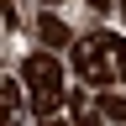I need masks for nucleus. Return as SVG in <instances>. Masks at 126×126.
<instances>
[{
    "label": "nucleus",
    "mask_w": 126,
    "mask_h": 126,
    "mask_svg": "<svg viewBox=\"0 0 126 126\" xmlns=\"http://www.w3.org/2000/svg\"><path fill=\"white\" fill-rule=\"evenodd\" d=\"M21 84H26V100L37 116H53V110L68 100V89H63V68L53 53H26L21 63Z\"/></svg>",
    "instance_id": "f257e3e1"
},
{
    "label": "nucleus",
    "mask_w": 126,
    "mask_h": 126,
    "mask_svg": "<svg viewBox=\"0 0 126 126\" xmlns=\"http://www.w3.org/2000/svg\"><path fill=\"white\" fill-rule=\"evenodd\" d=\"M74 68L84 84H116V58H110V32H94V37L74 42Z\"/></svg>",
    "instance_id": "f03ea898"
},
{
    "label": "nucleus",
    "mask_w": 126,
    "mask_h": 126,
    "mask_svg": "<svg viewBox=\"0 0 126 126\" xmlns=\"http://www.w3.org/2000/svg\"><path fill=\"white\" fill-rule=\"evenodd\" d=\"M37 37H42L47 53H53V47H74V32L63 26V16H53V11H42V16H37Z\"/></svg>",
    "instance_id": "7ed1b4c3"
},
{
    "label": "nucleus",
    "mask_w": 126,
    "mask_h": 126,
    "mask_svg": "<svg viewBox=\"0 0 126 126\" xmlns=\"http://www.w3.org/2000/svg\"><path fill=\"white\" fill-rule=\"evenodd\" d=\"M100 116H105V121H121V126H126V94L105 89V94H100Z\"/></svg>",
    "instance_id": "20e7f679"
},
{
    "label": "nucleus",
    "mask_w": 126,
    "mask_h": 126,
    "mask_svg": "<svg viewBox=\"0 0 126 126\" xmlns=\"http://www.w3.org/2000/svg\"><path fill=\"white\" fill-rule=\"evenodd\" d=\"M0 100H5V126H21V89L0 84Z\"/></svg>",
    "instance_id": "39448f33"
},
{
    "label": "nucleus",
    "mask_w": 126,
    "mask_h": 126,
    "mask_svg": "<svg viewBox=\"0 0 126 126\" xmlns=\"http://www.w3.org/2000/svg\"><path fill=\"white\" fill-rule=\"evenodd\" d=\"M74 126H105V116H100V110H79V121Z\"/></svg>",
    "instance_id": "423d86ee"
},
{
    "label": "nucleus",
    "mask_w": 126,
    "mask_h": 126,
    "mask_svg": "<svg viewBox=\"0 0 126 126\" xmlns=\"http://www.w3.org/2000/svg\"><path fill=\"white\" fill-rule=\"evenodd\" d=\"M110 5H116V0H89V11H110Z\"/></svg>",
    "instance_id": "0eeeda50"
},
{
    "label": "nucleus",
    "mask_w": 126,
    "mask_h": 126,
    "mask_svg": "<svg viewBox=\"0 0 126 126\" xmlns=\"http://www.w3.org/2000/svg\"><path fill=\"white\" fill-rule=\"evenodd\" d=\"M42 126H68V121H58V116H42Z\"/></svg>",
    "instance_id": "6e6552de"
},
{
    "label": "nucleus",
    "mask_w": 126,
    "mask_h": 126,
    "mask_svg": "<svg viewBox=\"0 0 126 126\" xmlns=\"http://www.w3.org/2000/svg\"><path fill=\"white\" fill-rule=\"evenodd\" d=\"M121 21H126V0H121Z\"/></svg>",
    "instance_id": "1a4fd4ad"
},
{
    "label": "nucleus",
    "mask_w": 126,
    "mask_h": 126,
    "mask_svg": "<svg viewBox=\"0 0 126 126\" xmlns=\"http://www.w3.org/2000/svg\"><path fill=\"white\" fill-rule=\"evenodd\" d=\"M47 5H63V0H47Z\"/></svg>",
    "instance_id": "9d476101"
}]
</instances>
